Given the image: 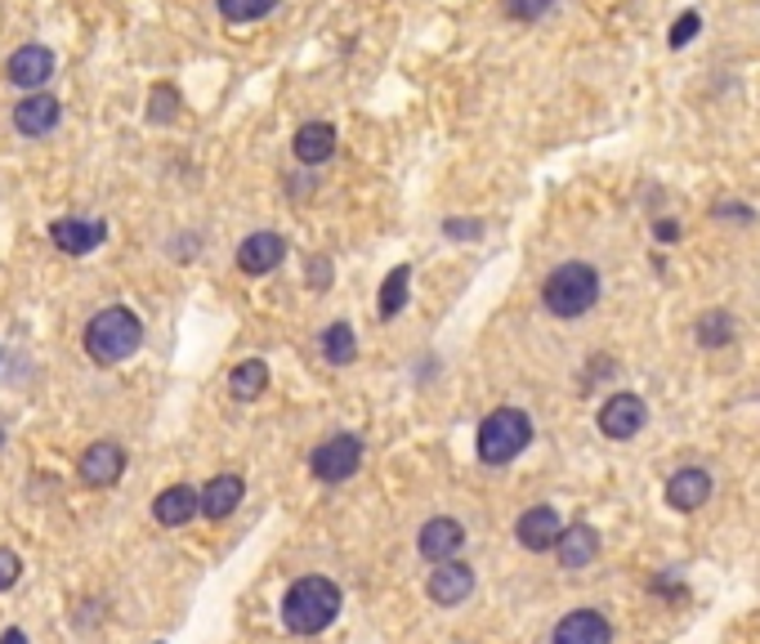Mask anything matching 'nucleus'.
<instances>
[{
    "label": "nucleus",
    "instance_id": "1",
    "mask_svg": "<svg viewBox=\"0 0 760 644\" xmlns=\"http://www.w3.org/2000/svg\"><path fill=\"white\" fill-rule=\"evenodd\" d=\"M335 618H340V587L335 582H327V577L313 573V577H300V582L287 587V596H283V622H287V631L318 635Z\"/></svg>",
    "mask_w": 760,
    "mask_h": 644
},
{
    "label": "nucleus",
    "instance_id": "2",
    "mask_svg": "<svg viewBox=\"0 0 760 644\" xmlns=\"http://www.w3.org/2000/svg\"><path fill=\"white\" fill-rule=\"evenodd\" d=\"M140 345H144V322H140V313L125 309V304L99 309L90 318V327H86V354L95 363H103V367L125 363Z\"/></svg>",
    "mask_w": 760,
    "mask_h": 644
},
{
    "label": "nucleus",
    "instance_id": "3",
    "mask_svg": "<svg viewBox=\"0 0 760 644\" xmlns=\"http://www.w3.org/2000/svg\"><path fill=\"white\" fill-rule=\"evenodd\" d=\"M532 443V417L519 408H497L483 417L474 447H478V462L483 466H510L524 447Z\"/></svg>",
    "mask_w": 760,
    "mask_h": 644
},
{
    "label": "nucleus",
    "instance_id": "4",
    "mask_svg": "<svg viewBox=\"0 0 760 644\" xmlns=\"http://www.w3.org/2000/svg\"><path fill=\"white\" fill-rule=\"evenodd\" d=\"M541 300L555 318H582L599 300V274L586 260H569L541 282Z\"/></svg>",
    "mask_w": 760,
    "mask_h": 644
},
{
    "label": "nucleus",
    "instance_id": "5",
    "mask_svg": "<svg viewBox=\"0 0 760 644\" xmlns=\"http://www.w3.org/2000/svg\"><path fill=\"white\" fill-rule=\"evenodd\" d=\"M309 466H313V475H318L322 484H344V479H354L359 466H363V438H359L354 430H340V434L322 438V443L313 447Z\"/></svg>",
    "mask_w": 760,
    "mask_h": 644
},
{
    "label": "nucleus",
    "instance_id": "6",
    "mask_svg": "<svg viewBox=\"0 0 760 644\" xmlns=\"http://www.w3.org/2000/svg\"><path fill=\"white\" fill-rule=\"evenodd\" d=\"M645 421H649V408H645V399L631 395V390H617V395H608V399L599 403V430H604L608 438H617V443L636 438V434L645 430Z\"/></svg>",
    "mask_w": 760,
    "mask_h": 644
},
{
    "label": "nucleus",
    "instance_id": "7",
    "mask_svg": "<svg viewBox=\"0 0 760 644\" xmlns=\"http://www.w3.org/2000/svg\"><path fill=\"white\" fill-rule=\"evenodd\" d=\"M515 537L524 551H555L564 537V520L555 506H528L515 524Z\"/></svg>",
    "mask_w": 760,
    "mask_h": 644
},
{
    "label": "nucleus",
    "instance_id": "8",
    "mask_svg": "<svg viewBox=\"0 0 760 644\" xmlns=\"http://www.w3.org/2000/svg\"><path fill=\"white\" fill-rule=\"evenodd\" d=\"M550 644H613V622L599 609H573L555 622Z\"/></svg>",
    "mask_w": 760,
    "mask_h": 644
},
{
    "label": "nucleus",
    "instance_id": "9",
    "mask_svg": "<svg viewBox=\"0 0 760 644\" xmlns=\"http://www.w3.org/2000/svg\"><path fill=\"white\" fill-rule=\"evenodd\" d=\"M465 546V529L452 520V514H434V520L421 529L417 537V551L430 559V564H452Z\"/></svg>",
    "mask_w": 760,
    "mask_h": 644
},
{
    "label": "nucleus",
    "instance_id": "10",
    "mask_svg": "<svg viewBox=\"0 0 760 644\" xmlns=\"http://www.w3.org/2000/svg\"><path fill=\"white\" fill-rule=\"evenodd\" d=\"M287 260V242L278 233H251L242 246H238V269L251 274V278H264Z\"/></svg>",
    "mask_w": 760,
    "mask_h": 644
},
{
    "label": "nucleus",
    "instance_id": "11",
    "mask_svg": "<svg viewBox=\"0 0 760 644\" xmlns=\"http://www.w3.org/2000/svg\"><path fill=\"white\" fill-rule=\"evenodd\" d=\"M426 591H430V600H434L439 609H456V604L470 600V591H474V568H470V564H456V559H452V564H434Z\"/></svg>",
    "mask_w": 760,
    "mask_h": 644
},
{
    "label": "nucleus",
    "instance_id": "12",
    "mask_svg": "<svg viewBox=\"0 0 760 644\" xmlns=\"http://www.w3.org/2000/svg\"><path fill=\"white\" fill-rule=\"evenodd\" d=\"M49 237H54V246L67 251V255H90V251L108 237V224H103V220L67 215V220H54V224H49Z\"/></svg>",
    "mask_w": 760,
    "mask_h": 644
},
{
    "label": "nucleus",
    "instance_id": "13",
    "mask_svg": "<svg viewBox=\"0 0 760 644\" xmlns=\"http://www.w3.org/2000/svg\"><path fill=\"white\" fill-rule=\"evenodd\" d=\"M5 77H10L14 86H23V90H41V86L54 77V54H49L45 45H23V49L10 54Z\"/></svg>",
    "mask_w": 760,
    "mask_h": 644
},
{
    "label": "nucleus",
    "instance_id": "14",
    "mask_svg": "<svg viewBox=\"0 0 760 644\" xmlns=\"http://www.w3.org/2000/svg\"><path fill=\"white\" fill-rule=\"evenodd\" d=\"M121 470H125V453H121L117 443H108V438L90 443L86 453H81V479L90 488H112L121 479Z\"/></svg>",
    "mask_w": 760,
    "mask_h": 644
},
{
    "label": "nucleus",
    "instance_id": "15",
    "mask_svg": "<svg viewBox=\"0 0 760 644\" xmlns=\"http://www.w3.org/2000/svg\"><path fill=\"white\" fill-rule=\"evenodd\" d=\"M712 501V475L698 466H684L667 479V506L671 510H698Z\"/></svg>",
    "mask_w": 760,
    "mask_h": 644
},
{
    "label": "nucleus",
    "instance_id": "16",
    "mask_svg": "<svg viewBox=\"0 0 760 644\" xmlns=\"http://www.w3.org/2000/svg\"><path fill=\"white\" fill-rule=\"evenodd\" d=\"M58 121H63V108H58V99H49V95H32V99H23V103L14 108V131L27 135V140H45Z\"/></svg>",
    "mask_w": 760,
    "mask_h": 644
},
{
    "label": "nucleus",
    "instance_id": "17",
    "mask_svg": "<svg viewBox=\"0 0 760 644\" xmlns=\"http://www.w3.org/2000/svg\"><path fill=\"white\" fill-rule=\"evenodd\" d=\"M242 497H246L242 475H216L201 488V514L206 520H229V514L242 506Z\"/></svg>",
    "mask_w": 760,
    "mask_h": 644
},
{
    "label": "nucleus",
    "instance_id": "18",
    "mask_svg": "<svg viewBox=\"0 0 760 644\" xmlns=\"http://www.w3.org/2000/svg\"><path fill=\"white\" fill-rule=\"evenodd\" d=\"M197 510H201V492L188 488V484H175V488H166V492L153 501L157 524H166V529H184Z\"/></svg>",
    "mask_w": 760,
    "mask_h": 644
},
{
    "label": "nucleus",
    "instance_id": "19",
    "mask_svg": "<svg viewBox=\"0 0 760 644\" xmlns=\"http://www.w3.org/2000/svg\"><path fill=\"white\" fill-rule=\"evenodd\" d=\"M296 157L305 162V166H322V162H331L335 157V131L327 121H309V125H300L296 131Z\"/></svg>",
    "mask_w": 760,
    "mask_h": 644
},
{
    "label": "nucleus",
    "instance_id": "20",
    "mask_svg": "<svg viewBox=\"0 0 760 644\" xmlns=\"http://www.w3.org/2000/svg\"><path fill=\"white\" fill-rule=\"evenodd\" d=\"M555 555H560L564 568H586V564H595V555H599V533H595L591 524H573V529H564Z\"/></svg>",
    "mask_w": 760,
    "mask_h": 644
},
{
    "label": "nucleus",
    "instance_id": "21",
    "mask_svg": "<svg viewBox=\"0 0 760 644\" xmlns=\"http://www.w3.org/2000/svg\"><path fill=\"white\" fill-rule=\"evenodd\" d=\"M229 390H233V399H242V403L260 399V395L268 390V363H264V358H246V363H238L233 376H229Z\"/></svg>",
    "mask_w": 760,
    "mask_h": 644
},
{
    "label": "nucleus",
    "instance_id": "22",
    "mask_svg": "<svg viewBox=\"0 0 760 644\" xmlns=\"http://www.w3.org/2000/svg\"><path fill=\"white\" fill-rule=\"evenodd\" d=\"M322 358L331 367H350L359 358V336H354L350 322H331V327L322 332Z\"/></svg>",
    "mask_w": 760,
    "mask_h": 644
},
{
    "label": "nucleus",
    "instance_id": "23",
    "mask_svg": "<svg viewBox=\"0 0 760 644\" xmlns=\"http://www.w3.org/2000/svg\"><path fill=\"white\" fill-rule=\"evenodd\" d=\"M407 291H411V269L407 265H398L389 278H385V287H381V318H398L403 313V304H407Z\"/></svg>",
    "mask_w": 760,
    "mask_h": 644
},
{
    "label": "nucleus",
    "instance_id": "24",
    "mask_svg": "<svg viewBox=\"0 0 760 644\" xmlns=\"http://www.w3.org/2000/svg\"><path fill=\"white\" fill-rule=\"evenodd\" d=\"M734 341V318L729 313H703L698 318V345L703 349H720Z\"/></svg>",
    "mask_w": 760,
    "mask_h": 644
},
{
    "label": "nucleus",
    "instance_id": "25",
    "mask_svg": "<svg viewBox=\"0 0 760 644\" xmlns=\"http://www.w3.org/2000/svg\"><path fill=\"white\" fill-rule=\"evenodd\" d=\"M273 5H278V0H220V14L229 23H255V19L273 14Z\"/></svg>",
    "mask_w": 760,
    "mask_h": 644
},
{
    "label": "nucleus",
    "instance_id": "26",
    "mask_svg": "<svg viewBox=\"0 0 760 644\" xmlns=\"http://www.w3.org/2000/svg\"><path fill=\"white\" fill-rule=\"evenodd\" d=\"M175 108H179V95H175L170 86H153V108H148V116L162 125V121H175Z\"/></svg>",
    "mask_w": 760,
    "mask_h": 644
},
{
    "label": "nucleus",
    "instance_id": "27",
    "mask_svg": "<svg viewBox=\"0 0 760 644\" xmlns=\"http://www.w3.org/2000/svg\"><path fill=\"white\" fill-rule=\"evenodd\" d=\"M555 0H506V14L510 19H519V23H532V19H541Z\"/></svg>",
    "mask_w": 760,
    "mask_h": 644
},
{
    "label": "nucleus",
    "instance_id": "28",
    "mask_svg": "<svg viewBox=\"0 0 760 644\" xmlns=\"http://www.w3.org/2000/svg\"><path fill=\"white\" fill-rule=\"evenodd\" d=\"M19 577H23V559L10 546H0V591H10Z\"/></svg>",
    "mask_w": 760,
    "mask_h": 644
},
{
    "label": "nucleus",
    "instance_id": "29",
    "mask_svg": "<svg viewBox=\"0 0 760 644\" xmlns=\"http://www.w3.org/2000/svg\"><path fill=\"white\" fill-rule=\"evenodd\" d=\"M698 27H703V19H698L694 10H689L684 19H675V27H671V45H675V49H680V45H689V41L698 36Z\"/></svg>",
    "mask_w": 760,
    "mask_h": 644
},
{
    "label": "nucleus",
    "instance_id": "30",
    "mask_svg": "<svg viewBox=\"0 0 760 644\" xmlns=\"http://www.w3.org/2000/svg\"><path fill=\"white\" fill-rule=\"evenodd\" d=\"M327 282H331V260L313 255V260H309V287H327Z\"/></svg>",
    "mask_w": 760,
    "mask_h": 644
},
{
    "label": "nucleus",
    "instance_id": "31",
    "mask_svg": "<svg viewBox=\"0 0 760 644\" xmlns=\"http://www.w3.org/2000/svg\"><path fill=\"white\" fill-rule=\"evenodd\" d=\"M653 233H658V242H675V237H680V224H675V220H658Z\"/></svg>",
    "mask_w": 760,
    "mask_h": 644
},
{
    "label": "nucleus",
    "instance_id": "32",
    "mask_svg": "<svg viewBox=\"0 0 760 644\" xmlns=\"http://www.w3.org/2000/svg\"><path fill=\"white\" fill-rule=\"evenodd\" d=\"M448 233H452V237H474V233H478V224H465V220H448Z\"/></svg>",
    "mask_w": 760,
    "mask_h": 644
},
{
    "label": "nucleus",
    "instance_id": "33",
    "mask_svg": "<svg viewBox=\"0 0 760 644\" xmlns=\"http://www.w3.org/2000/svg\"><path fill=\"white\" fill-rule=\"evenodd\" d=\"M0 644H27V635H23V631H19V626H10V631H5V635H0Z\"/></svg>",
    "mask_w": 760,
    "mask_h": 644
}]
</instances>
